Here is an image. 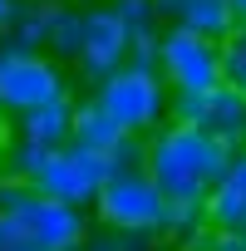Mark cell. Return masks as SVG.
<instances>
[{"label":"cell","mask_w":246,"mask_h":251,"mask_svg":"<svg viewBox=\"0 0 246 251\" xmlns=\"http://www.w3.org/2000/svg\"><path fill=\"white\" fill-rule=\"evenodd\" d=\"M231 163V148L217 143L212 133L192 128V123H158L153 138L143 143V168L148 177L158 182L163 197H192V202H207L212 182L226 173Z\"/></svg>","instance_id":"6da1fadb"},{"label":"cell","mask_w":246,"mask_h":251,"mask_svg":"<svg viewBox=\"0 0 246 251\" xmlns=\"http://www.w3.org/2000/svg\"><path fill=\"white\" fill-rule=\"evenodd\" d=\"M0 217L15 226V236L35 241L40 251H74L89 236L84 207L45 197V192H35V182H20V177L0 182Z\"/></svg>","instance_id":"7a4b0ae2"},{"label":"cell","mask_w":246,"mask_h":251,"mask_svg":"<svg viewBox=\"0 0 246 251\" xmlns=\"http://www.w3.org/2000/svg\"><path fill=\"white\" fill-rule=\"evenodd\" d=\"M98 94H94V103L118 123L123 133H153L158 123H163V113H168V84H163V74L158 69H133V64H118L108 79H98L94 84Z\"/></svg>","instance_id":"3957f363"},{"label":"cell","mask_w":246,"mask_h":251,"mask_svg":"<svg viewBox=\"0 0 246 251\" xmlns=\"http://www.w3.org/2000/svg\"><path fill=\"white\" fill-rule=\"evenodd\" d=\"M158 74L172 94H202L221 84V40H207L187 25L158 30Z\"/></svg>","instance_id":"277c9868"},{"label":"cell","mask_w":246,"mask_h":251,"mask_svg":"<svg viewBox=\"0 0 246 251\" xmlns=\"http://www.w3.org/2000/svg\"><path fill=\"white\" fill-rule=\"evenodd\" d=\"M59 94H69V89H64V69L54 54L0 45V113H25Z\"/></svg>","instance_id":"5b68a950"},{"label":"cell","mask_w":246,"mask_h":251,"mask_svg":"<svg viewBox=\"0 0 246 251\" xmlns=\"http://www.w3.org/2000/svg\"><path fill=\"white\" fill-rule=\"evenodd\" d=\"M163 192L158 182L148 177V168H123V173H108V182L98 187L94 207H98V222L113 226V231H158L163 226Z\"/></svg>","instance_id":"8992f818"},{"label":"cell","mask_w":246,"mask_h":251,"mask_svg":"<svg viewBox=\"0 0 246 251\" xmlns=\"http://www.w3.org/2000/svg\"><path fill=\"white\" fill-rule=\"evenodd\" d=\"M172 118L212 133L231 153L246 148V94H236L231 84H212L202 94H172Z\"/></svg>","instance_id":"52a82bcc"},{"label":"cell","mask_w":246,"mask_h":251,"mask_svg":"<svg viewBox=\"0 0 246 251\" xmlns=\"http://www.w3.org/2000/svg\"><path fill=\"white\" fill-rule=\"evenodd\" d=\"M103 182H108V158H98V153H89L79 143L54 148L45 158V168L35 173V192L59 197V202H74V207H89Z\"/></svg>","instance_id":"ba28073f"},{"label":"cell","mask_w":246,"mask_h":251,"mask_svg":"<svg viewBox=\"0 0 246 251\" xmlns=\"http://www.w3.org/2000/svg\"><path fill=\"white\" fill-rule=\"evenodd\" d=\"M123 59H128V30L113 15V5H89L84 10V50H79V74L89 84L108 79Z\"/></svg>","instance_id":"9c48e42d"},{"label":"cell","mask_w":246,"mask_h":251,"mask_svg":"<svg viewBox=\"0 0 246 251\" xmlns=\"http://www.w3.org/2000/svg\"><path fill=\"white\" fill-rule=\"evenodd\" d=\"M207 226L217 231H241L246 226V148L231 153L226 173L207 192Z\"/></svg>","instance_id":"30bf717a"},{"label":"cell","mask_w":246,"mask_h":251,"mask_svg":"<svg viewBox=\"0 0 246 251\" xmlns=\"http://www.w3.org/2000/svg\"><path fill=\"white\" fill-rule=\"evenodd\" d=\"M158 15L168 25H187L207 40H226L241 20L231 10V0H158Z\"/></svg>","instance_id":"8fae6325"},{"label":"cell","mask_w":246,"mask_h":251,"mask_svg":"<svg viewBox=\"0 0 246 251\" xmlns=\"http://www.w3.org/2000/svg\"><path fill=\"white\" fill-rule=\"evenodd\" d=\"M74 133V99L59 94V99H45L35 108L20 113V138L40 143V148H64Z\"/></svg>","instance_id":"7c38bea8"},{"label":"cell","mask_w":246,"mask_h":251,"mask_svg":"<svg viewBox=\"0 0 246 251\" xmlns=\"http://www.w3.org/2000/svg\"><path fill=\"white\" fill-rule=\"evenodd\" d=\"M64 0H15L10 5V20H5V45H20V50H45L49 40V25L59 15Z\"/></svg>","instance_id":"4fadbf2b"},{"label":"cell","mask_w":246,"mask_h":251,"mask_svg":"<svg viewBox=\"0 0 246 251\" xmlns=\"http://www.w3.org/2000/svg\"><path fill=\"white\" fill-rule=\"evenodd\" d=\"M123 138H128V133H123V128H118V123H113V118H108L94 99L74 103V133H69V143H79V148H89V153L108 158Z\"/></svg>","instance_id":"5bb4252c"},{"label":"cell","mask_w":246,"mask_h":251,"mask_svg":"<svg viewBox=\"0 0 246 251\" xmlns=\"http://www.w3.org/2000/svg\"><path fill=\"white\" fill-rule=\"evenodd\" d=\"M45 50H49L59 64H64V59H79V50H84V10H79V5H59Z\"/></svg>","instance_id":"9a60e30c"},{"label":"cell","mask_w":246,"mask_h":251,"mask_svg":"<svg viewBox=\"0 0 246 251\" xmlns=\"http://www.w3.org/2000/svg\"><path fill=\"white\" fill-rule=\"evenodd\" d=\"M207 226V202H192V197H168L163 202V226L158 236H172V241H187L192 231Z\"/></svg>","instance_id":"2e32d148"},{"label":"cell","mask_w":246,"mask_h":251,"mask_svg":"<svg viewBox=\"0 0 246 251\" xmlns=\"http://www.w3.org/2000/svg\"><path fill=\"white\" fill-rule=\"evenodd\" d=\"M74 251H158V231H113V226H103L98 236H84Z\"/></svg>","instance_id":"e0dca14e"},{"label":"cell","mask_w":246,"mask_h":251,"mask_svg":"<svg viewBox=\"0 0 246 251\" xmlns=\"http://www.w3.org/2000/svg\"><path fill=\"white\" fill-rule=\"evenodd\" d=\"M113 5V15L123 20V30H128V40L133 35H158V0H108Z\"/></svg>","instance_id":"ac0fdd59"},{"label":"cell","mask_w":246,"mask_h":251,"mask_svg":"<svg viewBox=\"0 0 246 251\" xmlns=\"http://www.w3.org/2000/svg\"><path fill=\"white\" fill-rule=\"evenodd\" d=\"M221 84H231L236 94H246V25H236L221 40Z\"/></svg>","instance_id":"d6986e66"},{"label":"cell","mask_w":246,"mask_h":251,"mask_svg":"<svg viewBox=\"0 0 246 251\" xmlns=\"http://www.w3.org/2000/svg\"><path fill=\"white\" fill-rule=\"evenodd\" d=\"M54 148H40V143H30V138H20V143H10V153H5V173L10 177H20V182H35V173L45 168V158H49Z\"/></svg>","instance_id":"ffe728a7"},{"label":"cell","mask_w":246,"mask_h":251,"mask_svg":"<svg viewBox=\"0 0 246 251\" xmlns=\"http://www.w3.org/2000/svg\"><path fill=\"white\" fill-rule=\"evenodd\" d=\"M123 64L158 69V35H133V40H128V59H123Z\"/></svg>","instance_id":"44dd1931"},{"label":"cell","mask_w":246,"mask_h":251,"mask_svg":"<svg viewBox=\"0 0 246 251\" xmlns=\"http://www.w3.org/2000/svg\"><path fill=\"white\" fill-rule=\"evenodd\" d=\"M5 251H40V246H35V241H25V236H15V241H10Z\"/></svg>","instance_id":"7402d4cb"},{"label":"cell","mask_w":246,"mask_h":251,"mask_svg":"<svg viewBox=\"0 0 246 251\" xmlns=\"http://www.w3.org/2000/svg\"><path fill=\"white\" fill-rule=\"evenodd\" d=\"M10 5L15 0H0V30H5V20H10Z\"/></svg>","instance_id":"603a6c76"},{"label":"cell","mask_w":246,"mask_h":251,"mask_svg":"<svg viewBox=\"0 0 246 251\" xmlns=\"http://www.w3.org/2000/svg\"><path fill=\"white\" fill-rule=\"evenodd\" d=\"M231 10H236V20L246 25V0H231Z\"/></svg>","instance_id":"cb8c5ba5"},{"label":"cell","mask_w":246,"mask_h":251,"mask_svg":"<svg viewBox=\"0 0 246 251\" xmlns=\"http://www.w3.org/2000/svg\"><path fill=\"white\" fill-rule=\"evenodd\" d=\"M241 241H246V226H241Z\"/></svg>","instance_id":"d4e9b609"}]
</instances>
